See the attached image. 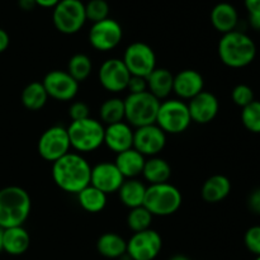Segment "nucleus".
Here are the masks:
<instances>
[{"label": "nucleus", "mask_w": 260, "mask_h": 260, "mask_svg": "<svg viewBox=\"0 0 260 260\" xmlns=\"http://www.w3.org/2000/svg\"><path fill=\"white\" fill-rule=\"evenodd\" d=\"M90 173L91 165L78 152L70 151L52 162L53 183L70 194H78L90 184Z\"/></svg>", "instance_id": "f257e3e1"}, {"label": "nucleus", "mask_w": 260, "mask_h": 260, "mask_svg": "<svg viewBox=\"0 0 260 260\" xmlns=\"http://www.w3.org/2000/svg\"><path fill=\"white\" fill-rule=\"evenodd\" d=\"M217 53L221 62L228 68L243 69L255 60L256 45L246 33L235 29L222 35Z\"/></svg>", "instance_id": "f03ea898"}, {"label": "nucleus", "mask_w": 260, "mask_h": 260, "mask_svg": "<svg viewBox=\"0 0 260 260\" xmlns=\"http://www.w3.org/2000/svg\"><path fill=\"white\" fill-rule=\"evenodd\" d=\"M32 210L29 194L23 188L9 185L0 189V228L23 226Z\"/></svg>", "instance_id": "7ed1b4c3"}, {"label": "nucleus", "mask_w": 260, "mask_h": 260, "mask_svg": "<svg viewBox=\"0 0 260 260\" xmlns=\"http://www.w3.org/2000/svg\"><path fill=\"white\" fill-rule=\"evenodd\" d=\"M71 149L78 154H88L104 145V124L95 118L73 121L68 128Z\"/></svg>", "instance_id": "20e7f679"}, {"label": "nucleus", "mask_w": 260, "mask_h": 260, "mask_svg": "<svg viewBox=\"0 0 260 260\" xmlns=\"http://www.w3.org/2000/svg\"><path fill=\"white\" fill-rule=\"evenodd\" d=\"M183 203L182 192L175 185L168 183L152 184L146 188L144 207L157 217H167L178 212Z\"/></svg>", "instance_id": "39448f33"}, {"label": "nucleus", "mask_w": 260, "mask_h": 260, "mask_svg": "<svg viewBox=\"0 0 260 260\" xmlns=\"http://www.w3.org/2000/svg\"><path fill=\"white\" fill-rule=\"evenodd\" d=\"M160 103L161 102L149 91L128 94L124 99V119L135 128L154 124Z\"/></svg>", "instance_id": "423d86ee"}, {"label": "nucleus", "mask_w": 260, "mask_h": 260, "mask_svg": "<svg viewBox=\"0 0 260 260\" xmlns=\"http://www.w3.org/2000/svg\"><path fill=\"white\" fill-rule=\"evenodd\" d=\"M155 123L167 135H180L193 123L188 106L180 99H165L160 103Z\"/></svg>", "instance_id": "0eeeda50"}, {"label": "nucleus", "mask_w": 260, "mask_h": 260, "mask_svg": "<svg viewBox=\"0 0 260 260\" xmlns=\"http://www.w3.org/2000/svg\"><path fill=\"white\" fill-rule=\"evenodd\" d=\"M52 23L62 35H75L86 23L85 4L81 0H61L52 10Z\"/></svg>", "instance_id": "6e6552de"}, {"label": "nucleus", "mask_w": 260, "mask_h": 260, "mask_svg": "<svg viewBox=\"0 0 260 260\" xmlns=\"http://www.w3.org/2000/svg\"><path fill=\"white\" fill-rule=\"evenodd\" d=\"M122 61L132 76L146 78L156 66V55L151 46L145 42H134L126 47Z\"/></svg>", "instance_id": "1a4fd4ad"}, {"label": "nucleus", "mask_w": 260, "mask_h": 260, "mask_svg": "<svg viewBox=\"0 0 260 260\" xmlns=\"http://www.w3.org/2000/svg\"><path fill=\"white\" fill-rule=\"evenodd\" d=\"M71 145L68 129L63 126L48 127L38 139L37 150L43 160L55 162L70 152Z\"/></svg>", "instance_id": "9d476101"}, {"label": "nucleus", "mask_w": 260, "mask_h": 260, "mask_svg": "<svg viewBox=\"0 0 260 260\" xmlns=\"http://www.w3.org/2000/svg\"><path fill=\"white\" fill-rule=\"evenodd\" d=\"M122 38H123L122 25L112 18L93 23L88 35L90 46L99 52H109L114 50L121 43Z\"/></svg>", "instance_id": "9b49d317"}, {"label": "nucleus", "mask_w": 260, "mask_h": 260, "mask_svg": "<svg viewBox=\"0 0 260 260\" xmlns=\"http://www.w3.org/2000/svg\"><path fill=\"white\" fill-rule=\"evenodd\" d=\"M162 248V239L156 230L147 229L135 233L127 241L126 255L129 260H154Z\"/></svg>", "instance_id": "f8f14e48"}, {"label": "nucleus", "mask_w": 260, "mask_h": 260, "mask_svg": "<svg viewBox=\"0 0 260 260\" xmlns=\"http://www.w3.org/2000/svg\"><path fill=\"white\" fill-rule=\"evenodd\" d=\"M131 74L127 70L122 58L112 57L104 61L98 71V79L102 88L112 94L127 90Z\"/></svg>", "instance_id": "ddd939ff"}, {"label": "nucleus", "mask_w": 260, "mask_h": 260, "mask_svg": "<svg viewBox=\"0 0 260 260\" xmlns=\"http://www.w3.org/2000/svg\"><path fill=\"white\" fill-rule=\"evenodd\" d=\"M48 98L58 102H69L75 99L79 93V83L71 78L68 71L52 70L45 75L42 80Z\"/></svg>", "instance_id": "4468645a"}, {"label": "nucleus", "mask_w": 260, "mask_h": 260, "mask_svg": "<svg viewBox=\"0 0 260 260\" xmlns=\"http://www.w3.org/2000/svg\"><path fill=\"white\" fill-rule=\"evenodd\" d=\"M167 145V134L156 123L135 128L134 149L145 157L159 156Z\"/></svg>", "instance_id": "2eb2a0df"}, {"label": "nucleus", "mask_w": 260, "mask_h": 260, "mask_svg": "<svg viewBox=\"0 0 260 260\" xmlns=\"http://www.w3.org/2000/svg\"><path fill=\"white\" fill-rule=\"evenodd\" d=\"M123 182L124 177L114 162L102 161L91 167L90 184L106 193L107 196L118 192Z\"/></svg>", "instance_id": "dca6fc26"}, {"label": "nucleus", "mask_w": 260, "mask_h": 260, "mask_svg": "<svg viewBox=\"0 0 260 260\" xmlns=\"http://www.w3.org/2000/svg\"><path fill=\"white\" fill-rule=\"evenodd\" d=\"M187 106L190 119L197 124L211 123L220 111V102L217 96L207 90H203L202 93L188 101Z\"/></svg>", "instance_id": "f3484780"}, {"label": "nucleus", "mask_w": 260, "mask_h": 260, "mask_svg": "<svg viewBox=\"0 0 260 260\" xmlns=\"http://www.w3.org/2000/svg\"><path fill=\"white\" fill-rule=\"evenodd\" d=\"M205 90V79L194 69H184L174 75L173 93L180 101H190Z\"/></svg>", "instance_id": "a211bd4d"}, {"label": "nucleus", "mask_w": 260, "mask_h": 260, "mask_svg": "<svg viewBox=\"0 0 260 260\" xmlns=\"http://www.w3.org/2000/svg\"><path fill=\"white\" fill-rule=\"evenodd\" d=\"M134 132V127H131L124 121L106 126L104 127V145L116 155L132 149Z\"/></svg>", "instance_id": "6ab92c4d"}, {"label": "nucleus", "mask_w": 260, "mask_h": 260, "mask_svg": "<svg viewBox=\"0 0 260 260\" xmlns=\"http://www.w3.org/2000/svg\"><path fill=\"white\" fill-rule=\"evenodd\" d=\"M211 24L217 32L226 35L236 29L239 24V13L230 3H218L212 8L210 14Z\"/></svg>", "instance_id": "aec40b11"}, {"label": "nucleus", "mask_w": 260, "mask_h": 260, "mask_svg": "<svg viewBox=\"0 0 260 260\" xmlns=\"http://www.w3.org/2000/svg\"><path fill=\"white\" fill-rule=\"evenodd\" d=\"M173 81L174 74L172 71L165 68H156L146 76L147 91L162 102L169 98L173 93Z\"/></svg>", "instance_id": "412c9836"}, {"label": "nucleus", "mask_w": 260, "mask_h": 260, "mask_svg": "<svg viewBox=\"0 0 260 260\" xmlns=\"http://www.w3.org/2000/svg\"><path fill=\"white\" fill-rule=\"evenodd\" d=\"M145 161H146V157L132 147V149L117 154L114 164L118 168L124 179H135L142 174Z\"/></svg>", "instance_id": "4be33fe9"}, {"label": "nucleus", "mask_w": 260, "mask_h": 260, "mask_svg": "<svg viewBox=\"0 0 260 260\" xmlns=\"http://www.w3.org/2000/svg\"><path fill=\"white\" fill-rule=\"evenodd\" d=\"M30 236L23 226L3 230V251L9 255H22L29 249Z\"/></svg>", "instance_id": "5701e85b"}, {"label": "nucleus", "mask_w": 260, "mask_h": 260, "mask_svg": "<svg viewBox=\"0 0 260 260\" xmlns=\"http://www.w3.org/2000/svg\"><path fill=\"white\" fill-rule=\"evenodd\" d=\"M231 192V182L226 175L215 174L208 178L202 185L201 196L207 203H220L229 197Z\"/></svg>", "instance_id": "b1692460"}, {"label": "nucleus", "mask_w": 260, "mask_h": 260, "mask_svg": "<svg viewBox=\"0 0 260 260\" xmlns=\"http://www.w3.org/2000/svg\"><path fill=\"white\" fill-rule=\"evenodd\" d=\"M146 185L144 182L135 178V179H124L123 184L118 189V197L122 205L126 206L127 208H132L144 206L145 193H146Z\"/></svg>", "instance_id": "393cba45"}, {"label": "nucleus", "mask_w": 260, "mask_h": 260, "mask_svg": "<svg viewBox=\"0 0 260 260\" xmlns=\"http://www.w3.org/2000/svg\"><path fill=\"white\" fill-rule=\"evenodd\" d=\"M141 175L149 183V185L168 183L172 177V167L162 157L152 156L145 161Z\"/></svg>", "instance_id": "a878e982"}, {"label": "nucleus", "mask_w": 260, "mask_h": 260, "mask_svg": "<svg viewBox=\"0 0 260 260\" xmlns=\"http://www.w3.org/2000/svg\"><path fill=\"white\" fill-rule=\"evenodd\" d=\"M96 250L104 258H123L127 251V241L118 234L106 233L96 240Z\"/></svg>", "instance_id": "bb28decb"}, {"label": "nucleus", "mask_w": 260, "mask_h": 260, "mask_svg": "<svg viewBox=\"0 0 260 260\" xmlns=\"http://www.w3.org/2000/svg\"><path fill=\"white\" fill-rule=\"evenodd\" d=\"M76 197H78L80 207L89 213L102 212L106 208L107 201H108V196L106 193L99 190L98 188L93 187L91 184H89L81 192H79Z\"/></svg>", "instance_id": "cd10ccee"}, {"label": "nucleus", "mask_w": 260, "mask_h": 260, "mask_svg": "<svg viewBox=\"0 0 260 260\" xmlns=\"http://www.w3.org/2000/svg\"><path fill=\"white\" fill-rule=\"evenodd\" d=\"M20 99L24 108L28 111H41L47 103L48 95L42 81H32L23 89Z\"/></svg>", "instance_id": "c85d7f7f"}, {"label": "nucleus", "mask_w": 260, "mask_h": 260, "mask_svg": "<svg viewBox=\"0 0 260 260\" xmlns=\"http://www.w3.org/2000/svg\"><path fill=\"white\" fill-rule=\"evenodd\" d=\"M99 117L102 123L113 124L124 119V99L118 96H112L106 99L99 108Z\"/></svg>", "instance_id": "c756f323"}, {"label": "nucleus", "mask_w": 260, "mask_h": 260, "mask_svg": "<svg viewBox=\"0 0 260 260\" xmlns=\"http://www.w3.org/2000/svg\"><path fill=\"white\" fill-rule=\"evenodd\" d=\"M68 71L71 78L75 79L79 84L85 81L90 76L93 71V62L91 58L85 53H75L71 56L68 62Z\"/></svg>", "instance_id": "7c9ffc66"}, {"label": "nucleus", "mask_w": 260, "mask_h": 260, "mask_svg": "<svg viewBox=\"0 0 260 260\" xmlns=\"http://www.w3.org/2000/svg\"><path fill=\"white\" fill-rule=\"evenodd\" d=\"M152 218H154V216L144 206H140V207L129 210L126 222L129 230L135 234L140 233V231H145L147 229H151Z\"/></svg>", "instance_id": "2f4dec72"}, {"label": "nucleus", "mask_w": 260, "mask_h": 260, "mask_svg": "<svg viewBox=\"0 0 260 260\" xmlns=\"http://www.w3.org/2000/svg\"><path fill=\"white\" fill-rule=\"evenodd\" d=\"M241 122L251 134H260V101H254L241 108Z\"/></svg>", "instance_id": "473e14b6"}, {"label": "nucleus", "mask_w": 260, "mask_h": 260, "mask_svg": "<svg viewBox=\"0 0 260 260\" xmlns=\"http://www.w3.org/2000/svg\"><path fill=\"white\" fill-rule=\"evenodd\" d=\"M86 20L91 23L101 22L109 18V4L107 0H89L85 4Z\"/></svg>", "instance_id": "72a5a7b5"}, {"label": "nucleus", "mask_w": 260, "mask_h": 260, "mask_svg": "<svg viewBox=\"0 0 260 260\" xmlns=\"http://www.w3.org/2000/svg\"><path fill=\"white\" fill-rule=\"evenodd\" d=\"M231 99L236 106L244 108L251 102L255 101V96H254V91L250 86L246 85V84H239L231 91Z\"/></svg>", "instance_id": "f704fd0d"}, {"label": "nucleus", "mask_w": 260, "mask_h": 260, "mask_svg": "<svg viewBox=\"0 0 260 260\" xmlns=\"http://www.w3.org/2000/svg\"><path fill=\"white\" fill-rule=\"evenodd\" d=\"M244 244L246 249L255 256L260 255V225L251 226L244 235Z\"/></svg>", "instance_id": "c9c22d12"}, {"label": "nucleus", "mask_w": 260, "mask_h": 260, "mask_svg": "<svg viewBox=\"0 0 260 260\" xmlns=\"http://www.w3.org/2000/svg\"><path fill=\"white\" fill-rule=\"evenodd\" d=\"M69 117L71 118V122L89 118L90 117V108L85 102H73L69 107Z\"/></svg>", "instance_id": "e433bc0d"}, {"label": "nucleus", "mask_w": 260, "mask_h": 260, "mask_svg": "<svg viewBox=\"0 0 260 260\" xmlns=\"http://www.w3.org/2000/svg\"><path fill=\"white\" fill-rule=\"evenodd\" d=\"M127 90H128V94H139L142 93V91H147L146 78L131 75L128 85H127Z\"/></svg>", "instance_id": "4c0bfd02"}, {"label": "nucleus", "mask_w": 260, "mask_h": 260, "mask_svg": "<svg viewBox=\"0 0 260 260\" xmlns=\"http://www.w3.org/2000/svg\"><path fill=\"white\" fill-rule=\"evenodd\" d=\"M248 206L253 213L260 217V188H256L250 193L248 200Z\"/></svg>", "instance_id": "58836bf2"}, {"label": "nucleus", "mask_w": 260, "mask_h": 260, "mask_svg": "<svg viewBox=\"0 0 260 260\" xmlns=\"http://www.w3.org/2000/svg\"><path fill=\"white\" fill-rule=\"evenodd\" d=\"M249 17L260 18V0H244Z\"/></svg>", "instance_id": "ea45409f"}, {"label": "nucleus", "mask_w": 260, "mask_h": 260, "mask_svg": "<svg viewBox=\"0 0 260 260\" xmlns=\"http://www.w3.org/2000/svg\"><path fill=\"white\" fill-rule=\"evenodd\" d=\"M9 43H10L9 35H8L7 30H4L0 28V53H3L4 51L8 50V47H9Z\"/></svg>", "instance_id": "a19ab883"}, {"label": "nucleus", "mask_w": 260, "mask_h": 260, "mask_svg": "<svg viewBox=\"0 0 260 260\" xmlns=\"http://www.w3.org/2000/svg\"><path fill=\"white\" fill-rule=\"evenodd\" d=\"M36 5L45 9H53L61 0H35Z\"/></svg>", "instance_id": "79ce46f5"}, {"label": "nucleus", "mask_w": 260, "mask_h": 260, "mask_svg": "<svg viewBox=\"0 0 260 260\" xmlns=\"http://www.w3.org/2000/svg\"><path fill=\"white\" fill-rule=\"evenodd\" d=\"M18 5H19L20 9L25 10V12H30V10L37 7L35 0H18Z\"/></svg>", "instance_id": "37998d69"}, {"label": "nucleus", "mask_w": 260, "mask_h": 260, "mask_svg": "<svg viewBox=\"0 0 260 260\" xmlns=\"http://www.w3.org/2000/svg\"><path fill=\"white\" fill-rule=\"evenodd\" d=\"M3 251V229L0 228V253Z\"/></svg>", "instance_id": "c03bdc74"}, {"label": "nucleus", "mask_w": 260, "mask_h": 260, "mask_svg": "<svg viewBox=\"0 0 260 260\" xmlns=\"http://www.w3.org/2000/svg\"><path fill=\"white\" fill-rule=\"evenodd\" d=\"M254 260H260V255H259V256H256V258L254 259Z\"/></svg>", "instance_id": "a18cd8bd"}, {"label": "nucleus", "mask_w": 260, "mask_h": 260, "mask_svg": "<svg viewBox=\"0 0 260 260\" xmlns=\"http://www.w3.org/2000/svg\"><path fill=\"white\" fill-rule=\"evenodd\" d=\"M259 30H260V29H259Z\"/></svg>", "instance_id": "49530a36"}]
</instances>
